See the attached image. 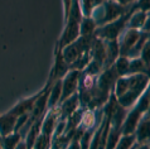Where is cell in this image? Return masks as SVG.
<instances>
[{
    "label": "cell",
    "mask_w": 150,
    "mask_h": 149,
    "mask_svg": "<svg viewBox=\"0 0 150 149\" xmlns=\"http://www.w3.org/2000/svg\"><path fill=\"white\" fill-rule=\"evenodd\" d=\"M81 73H82V71H80V70H72L68 74L67 73L64 74L63 81H61V84H62V86H61V99H59L61 104L66 100V99L71 97L72 95H74L77 92L78 81H80Z\"/></svg>",
    "instance_id": "cell-1"
},
{
    "label": "cell",
    "mask_w": 150,
    "mask_h": 149,
    "mask_svg": "<svg viewBox=\"0 0 150 149\" xmlns=\"http://www.w3.org/2000/svg\"><path fill=\"white\" fill-rule=\"evenodd\" d=\"M141 35L140 31L137 29H127L124 34V38L121 40V44H119L120 48V56L121 57H126L127 53L131 51V48L135 45V43L139 40Z\"/></svg>",
    "instance_id": "cell-2"
},
{
    "label": "cell",
    "mask_w": 150,
    "mask_h": 149,
    "mask_svg": "<svg viewBox=\"0 0 150 149\" xmlns=\"http://www.w3.org/2000/svg\"><path fill=\"white\" fill-rule=\"evenodd\" d=\"M134 135H135L137 144L148 143V140H149V116H148V113L144 114L143 118L140 119V121L135 129Z\"/></svg>",
    "instance_id": "cell-3"
},
{
    "label": "cell",
    "mask_w": 150,
    "mask_h": 149,
    "mask_svg": "<svg viewBox=\"0 0 150 149\" xmlns=\"http://www.w3.org/2000/svg\"><path fill=\"white\" fill-rule=\"evenodd\" d=\"M16 119L15 116L10 114H4L0 115V134L3 136H6L11 134L15 129V124H16Z\"/></svg>",
    "instance_id": "cell-4"
},
{
    "label": "cell",
    "mask_w": 150,
    "mask_h": 149,
    "mask_svg": "<svg viewBox=\"0 0 150 149\" xmlns=\"http://www.w3.org/2000/svg\"><path fill=\"white\" fill-rule=\"evenodd\" d=\"M135 143H136V139H135L134 134L122 135L121 138L119 139V142H117V144H116L115 149H131L132 147L135 145Z\"/></svg>",
    "instance_id": "cell-5"
},
{
    "label": "cell",
    "mask_w": 150,
    "mask_h": 149,
    "mask_svg": "<svg viewBox=\"0 0 150 149\" xmlns=\"http://www.w3.org/2000/svg\"><path fill=\"white\" fill-rule=\"evenodd\" d=\"M20 139L19 134H9L6 136H4V140H5V148L6 149H15L16 148V143H18V140Z\"/></svg>",
    "instance_id": "cell-6"
},
{
    "label": "cell",
    "mask_w": 150,
    "mask_h": 149,
    "mask_svg": "<svg viewBox=\"0 0 150 149\" xmlns=\"http://www.w3.org/2000/svg\"><path fill=\"white\" fill-rule=\"evenodd\" d=\"M115 1H117L119 4H121V5H125V6H129L131 5L132 3H135L136 0H115Z\"/></svg>",
    "instance_id": "cell-7"
},
{
    "label": "cell",
    "mask_w": 150,
    "mask_h": 149,
    "mask_svg": "<svg viewBox=\"0 0 150 149\" xmlns=\"http://www.w3.org/2000/svg\"><path fill=\"white\" fill-rule=\"evenodd\" d=\"M69 5H71V0H64V13H66V18H67L68 10H69Z\"/></svg>",
    "instance_id": "cell-8"
},
{
    "label": "cell",
    "mask_w": 150,
    "mask_h": 149,
    "mask_svg": "<svg viewBox=\"0 0 150 149\" xmlns=\"http://www.w3.org/2000/svg\"><path fill=\"white\" fill-rule=\"evenodd\" d=\"M135 149H149L148 143H144V144H137L135 147Z\"/></svg>",
    "instance_id": "cell-9"
}]
</instances>
